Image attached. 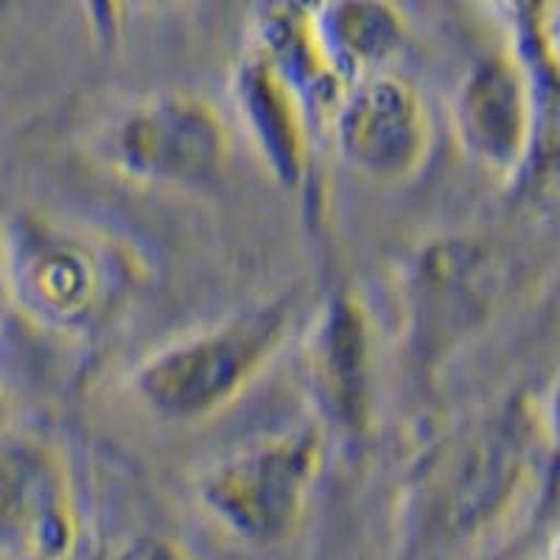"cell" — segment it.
Masks as SVG:
<instances>
[{"mask_svg":"<svg viewBox=\"0 0 560 560\" xmlns=\"http://www.w3.org/2000/svg\"><path fill=\"white\" fill-rule=\"evenodd\" d=\"M138 280L135 255L90 224L37 208L0 222V283L28 325L65 339L102 331Z\"/></svg>","mask_w":560,"mask_h":560,"instance_id":"1","label":"cell"},{"mask_svg":"<svg viewBox=\"0 0 560 560\" xmlns=\"http://www.w3.org/2000/svg\"><path fill=\"white\" fill-rule=\"evenodd\" d=\"M298 300L272 298L183 334L129 373L138 407L168 427H194L236 404L287 348Z\"/></svg>","mask_w":560,"mask_h":560,"instance_id":"2","label":"cell"},{"mask_svg":"<svg viewBox=\"0 0 560 560\" xmlns=\"http://www.w3.org/2000/svg\"><path fill=\"white\" fill-rule=\"evenodd\" d=\"M109 177L140 188L197 191L230 160V129L213 102L188 90H158L104 113L84 140Z\"/></svg>","mask_w":560,"mask_h":560,"instance_id":"3","label":"cell"},{"mask_svg":"<svg viewBox=\"0 0 560 560\" xmlns=\"http://www.w3.org/2000/svg\"><path fill=\"white\" fill-rule=\"evenodd\" d=\"M323 459L317 427L255 440L213 459L197 479L210 522L255 547L287 541L298 529Z\"/></svg>","mask_w":560,"mask_h":560,"instance_id":"4","label":"cell"},{"mask_svg":"<svg viewBox=\"0 0 560 560\" xmlns=\"http://www.w3.org/2000/svg\"><path fill=\"white\" fill-rule=\"evenodd\" d=\"M339 160L382 185L407 183L432 152V115L407 79L376 70L345 84L331 107Z\"/></svg>","mask_w":560,"mask_h":560,"instance_id":"5","label":"cell"},{"mask_svg":"<svg viewBox=\"0 0 560 560\" xmlns=\"http://www.w3.org/2000/svg\"><path fill=\"white\" fill-rule=\"evenodd\" d=\"M68 463L48 440L0 432V558L65 560L77 547Z\"/></svg>","mask_w":560,"mask_h":560,"instance_id":"6","label":"cell"},{"mask_svg":"<svg viewBox=\"0 0 560 560\" xmlns=\"http://www.w3.org/2000/svg\"><path fill=\"white\" fill-rule=\"evenodd\" d=\"M303 350L319 427L362 438L376 401V342L362 300L339 289L312 323Z\"/></svg>","mask_w":560,"mask_h":560,"instance_id":"7","label":"cell"},{"mask_svg":"<svg viewBox=\"0 0 560 560\" xmlns=\"http://www.w3.org/2000/svg\"><path fill=\"white\" fill-rule=\"evenodd\" d=\"M238 127L264 168L283 188L303 183L308 168V102L267 57L253 51L230 84Z\"/></svg>","mask_w":560,"mask_h":560,"instance_id":"8","label":"cell"},{"mask_svg":"<svg viewBox=\"0 0 560 560\" xmlns=\"http://www.w3.org/2000/svg\"><path fill=\"white\" fill-rule=\"evenodd\" d=\"M452 129L463 152L493 172H513L527 154L529 98L522 70L508 59H485L459 82Z\"/></svg>","mask_w":560,"mask_h":560,"instance_id":"9","label":"cell"},{"mask_svg":"<svg viewBox=\"0 0 560 560\" xmlns=\"http://www.w3.org/2000/svg\"><path fill=\"white\" fill-rule=\"evenodd\" d=\"M319 34L345 84L384 70L401 45V23L384 0H337L317 9Z\"/></svg>","mask_w":560,"mask_h":560,"instance_id":"10","label":"cell"},{"mask_svg":"<svg viewBox=\"0 0 560 560\" xmlns=\"http://www.w3.org/2000/svg\"><path fill=\"white\" fill-rule=\"evenodd\" d=\"M135 560H197L188 549H183L179 544L168 541V538H154V541L143 544L135 555Z\"/></svg>","mask_w":560,"mask_h":560,"instance_id":"11","label":"cell"},{"mask_svg":"<svg viewBox=\"0 0 560 560\" xmlns=\"http://www.w3.org/2000/svg\"><path fill=\"white\" fill-rule=\"evenodd\" d=\"M0 432H3V393H0Z\"/></svg>","mask_w":560,"mask_h":560,"instance_id":"12","label":"cell"},{"mask_svg":"<svg viewBox=\"0 0 560 560\" xmlns=\"http://www.w3.org/2000/svg\"><path fill=\"white\" fill-rule=\"evenodd\" d=\"M558 423H560V398H558Z\"/></svg>","mask_w":560,"mask_h":560,"instance_id":"13","label":"cell"}]
</instances>
